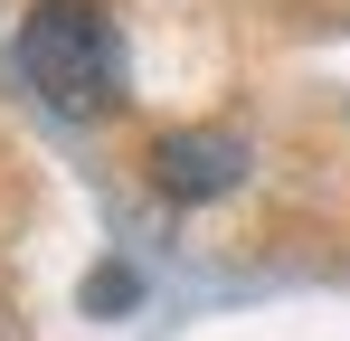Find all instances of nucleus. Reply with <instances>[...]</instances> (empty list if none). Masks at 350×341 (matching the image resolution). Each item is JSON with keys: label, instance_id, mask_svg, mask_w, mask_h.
<instances>
[{"label": "nucleus", "instance_id": "obj_1", "mask_svg": "<svg viewBox=\"0 0 350 341\" xmlns=\"http://www.w3.org/2000/svg\"><path fill=\"white\" fill-rule=\"evenodd\" d=\"M19 76L29 95L66 123H105L133 95V66H123V29L95 0H38L19 19Z\"/></svg>", "mask_w": 350, "mask_h": 341}, {"label": "nucleus", "instance_id": "obj_3", "mask_svg": "<svg viewBox=\"0 0 350 341\" xmlns=\"http://www.w3.org/2000/svg\"><path fill=\"white\" fill-rule=\"evenodd\" d=\"M85 303H95V313H123V303H133V275H123V266L85 275Z\"/></svg>", "mask_w": 350, "mask_h": 341}, {"label": "nucleus", "instance_id": "obj_2", "mask_svg": "<svg viewBox=\"0 0 350 341\" xmlns=\"http://www.w3.org/2000/svg\"><path fill=\"white\" fill-rule=\"evenodd\" d=\"M152 180H161V199H228L237 180H246V142L218 133V123L161 133V142H152Z\"/></svg>", "mask_w": 350, "mask_h": 341}]
</instances>
